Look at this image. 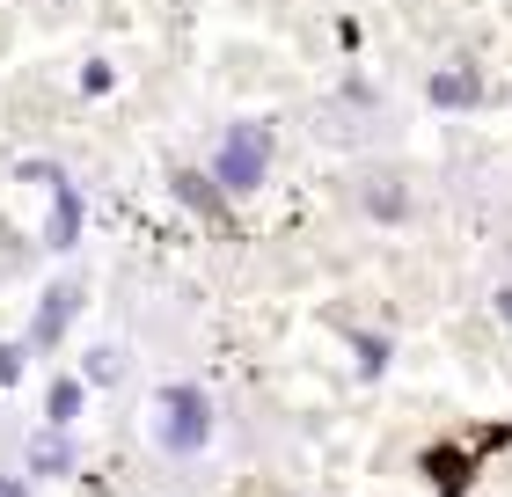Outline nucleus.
Listing matches in <instances>:
<instances>
[{"label": "nucleus", "mask_w": 512, "mask_h": 497, "mask_svg": "<svg viewBox=\"0 0 512 497\" xmlns=\"http://www.w3.org/2000/svg\"><path fill=\"white\" fill-rule=\"evenodd\" d=\"M169 183H176V198L191 205V212H205V220H220V212H227V191H220V183L205 176V169H176Z\"/></svg>", "instance_id": "8"}, {"label": "nucleus", "mask_w": 512, "mask_h": 497, "mask_svg": "<svg viewBox=\"0 0 512 497\" xmlns=\"http://www.w3.org/2000/svg\"><path fill=\"white\" fill-rule=\"evenodd\" d=\"M352 351H359V373H366V381H381L388 359H395V344H388V337H359V329H352Z\"/></svg>", "instance_id": "11"}, {"label": "nucleus", "mask_w": 512, "mask_h": 497, "mask_svg": "<svg viewBox=\"0 0 512 497\" xmlns=\"http://www.w3.org/2000/svg\"><path fill=\"white\" fill-rule=\"evenodd\" d=\"M271 154H278V132H271V117H235V125L220 132V147H213V176L227 198H249V191H264V176H271Z\"/></svg>", "instance_id": "1"}, {"label": "nucleus", "mask_w": 512, "mask_h": 497, "mask_svg": "<svg viewBox=\"0 0 512 497\" xmlns=\"http://www.w3.org/2000/svg\"><path fill=\"white\" fill-rule=\"evenodd\" d=\"M81 307H88V286H81V278H52L44 300H37V315H30V329H22V344H30V351H59Z\"/></svg>", "instance_id": "3"}, {"label": "nucleus", "mask_w": 512, "mask_h": 497, "mask_svg": "<svg viewBox=\"0 0 512 497\" xmlns=\"http://www.w3.org/2000/svg\"><path fill=\"white\" fill-rule=\"evenodd\" d=\"M22 373H30V344H22V337H8V344H0V388H15Z\"/></svg>", "instance_id": "12"}, {"label": "nucleus", "mask_w": 512, "mask_h": 497, "mask_svg": "<svg viewBox=\"0 0 512 497\" xmlns=\"http://www.w3.org/2000/svg\"><path fill=\"white\" fill-rule=\"evenodd\" d=\"M81 381L88 388H118L125 381V351L118 344H96V351H88V366H81Z\"/></svg>", "instance_id": "10"}, {"label": "nucleus", "mask_w": 512, "mask_h": 497, "mask_svg": "<svg viewBox=\"0 0 512 497\" xmlns=\"http://www.w3.org/2000/svg\"><path fill=\"white\" fill-rule=\"evenodd\" d=\"M366 212H381V220H403V212H410V198L395 191V183H374V191H366Z\"/></svg>", "instance_id": "13"}, {"label": "nucleus", "mask_w": 512, "mask_h": 497, "mask_svg": "<svg viewBox=\"0 0 512 497\" xmlns=\"http://www.w3.org/2000/svg\"><path fill=\"white\" fill-rule=\"evenodd\" d=\"M74 468H81V454H74V432H66V424H44V432H30V476L66 483Z\"/></svg>", "instance_id": "6"}, {"label": "nucleus", "mask_w": 512, "mask_h": 497, "mask_svg": "<svg viewBox=\"0 0 512 497\" xmlns=\"http://www.w3.org/2000/svg\"><path fill=\"white\" fill-rule=\"evenodd\" d=\"M0 497H30V483H22V476H0Z\"/></svg>", "instance_id": "15"}, {"label": "nucleus", "mask_w": 512, "mask_h": 497, "mask_svg": "<svg viewBox=\"0 0 512 497\" xmlns=\"http://www.w3.org/2000/svg\"><path fill=\"white\" fill-rule=\"evenodd\" d=\"M154 446L169 461H198L213 446V395L198 381H169L154 395Z\"/></svg>", "instance_id": "2"}, {"label": "nucleus", "mask_w": 512, "mask_h": 497, "mask_svg": "<svg viewBox=\"0 0 512 497\" xmlns=\"http://www.w3.org/2000/svg\"><path fill=\"white\" fill-rule=\"evenodd\" d=\"M491 307H498V322H512V286H498V300H491Z\"/></svg>", "instance_id": "16"}, {"label": "nucleus", "mask_w": 512, "mask_h": 497, "mask_svg": "<svg viewBox=\"0 0 512 497\" xmlns=\"http://www.w3.org/2000/svg\"><path fill=\"white\" fill-rule=\"evenodd\" d=\"M425 103H432V110H476V103H483V74H476L469 59L432 66V74H425Z\"/></svg>", "instance_id": "5"}, {"label": "nucleus", "mask_w": 512, "mask_h": 497, "mask_svg": "<svg viewBox=\"0 0 512 497\" xmlns=\"http://www.w3.org/2000/svg\"><path fill=\"white\" fill-rule=\"evenodd\" d=\"M103 88H110V66L88 59V66H81V96H103Z\"/></svg>", "instance_id": "14"}, {"label": "nucleus", "mask_w": 512, "mask_h": 497, "mask_svg": "<svg viewBox=\"0 0 512 497\" xmlns=\"http://www.w3.org/2000/svg\"><path fill=\"white\" fill-rule=\"evenodd\" d=\"M425 476H432L439 497H461V490H469V454H461V446H432V454H425Z\"/></svg>", "instance_id": "9"}, {"label": "nucleus", "mask_w": 512, "mask_h": 497, "mask_svg": "<svg viewBox=\"0 0 512 497\" xmlns=\"http://www.w3.org/2000/svg\"><path fill=\"white\" fill-rule=\"evenodd\" d=\"M81 410H88V381L81 373H59V381L44 388V424H66V432H74Z\"/></svg>", "instance_id": "7"}, {"label": "nucleus", "mask_w": 512, "mask_h": 497, "mask_svg": "<svg viewBox=\"0 0 512 497\" xmlns=\"http://www.w3.org/2000/svg\"><path fill=\"white\" fill-rule=\"evenodd\" d=\"M44 191H52V220H44V249H81V220H88V212H81V183L74 176H66V169H52V176H44Z\"/></svg>", "instance_id": "4"}]
</instances>
